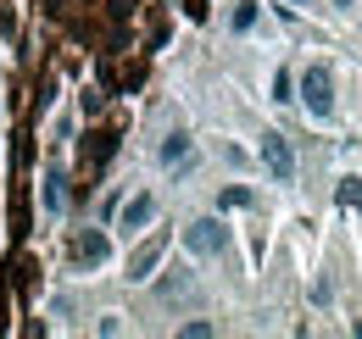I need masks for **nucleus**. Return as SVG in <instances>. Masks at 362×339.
Segmentation results:
<instances>
[{"mask_svg": "<svg viewBox=\"0 0 362 339\" xmlns=\"http://www.w3.org/2000/svg\"><path fill=\"white\" fill-rule=\"evenodd\" d=\"M156 295H162V300H184V295H189V273H173V278H162V284H156Z\"/></svg>", "mask_w": 362, "mask_h": 339, "instance_id": "9", "label": "nucleus"}, {"mask_svg": "<svg viewBox=\"0 0 362 339\" xmlns=\"http://www.w3.org/2000/svg\"><path fill=\"white\" fill-rule=\"evenodd\" d=\"M262 162H268L273 184H296V150L284 133H262Z\"/></svg>", "mask_w": 362, "mask_h": 339, "instance_id": "4", "label": "nucleus"}, {"mask_svg": "<svg viewBox=\"0 0 362 339\" xmlns=\"http://www.w3.org/2000/svg\"><path fill=\"white\" fill-rule=\"evenodd\" d=\"M184 245L195 256H223L228 251V228L218 222V217H195L189 228H184Z\"/></svg>", "mask_w": 362, "mask_h": 339, "instance_id": "3", "label": "nucleus"}, {"mask_svg": "<svg viewBox=\"0 0 362 339\" xmlns=\"http://www.w3.org/2000/svg\"><path fill=\"white\" fill-rule=\"evenodd\" d=\"M257 17H262V11H257V0H240V6L228 11V28H234V34H251V28H257Z\"/></svg>", "mask_w": 362, "mask_h": 339, "instance_id": "8", "label": "nucleus"}, {"mask_svg": "<svg viewBox=\"0 0 362 339\" xmlns=\"http://www.w3.org/2000/svg\"><path fill=\"white\" fill-rule=\"evenodd\" d=\"M162 245H168L162 234H156V239H145V245L129 256V273H123V278H129V284H145V278H151V267L162 261Z\"/></svg>", "mask_w": 362, "mask_h": 339, "instance_id": "6", "label": "nucleus"}, {"mask_svg": "<svg viewBox=\"0 0 362 339\" xmlns=\"http://www.w3.org/2000/svg\"><path fill=\"white\" fill-rule=\"evenodd\" d=\"M117 206H123V195H106V201H100V222H112V217H117Z\"/></svg>", "mask_w": 362, "mask_h": 339, "instance_id": "14", "label": "nucleus"}, {"mask_svg": "<svg viewBox=\"0 0 362 339\" xmlns=\"http://www.w3.org/2000/svg\"><path fill=\"white\" fill-rule=\"evenodd\" d=\"M340 206L362 212V178H340Z\"/></svg>", "mask_w": 362, "mask_h": 339, "instance_id": "10", "label": "nucleus"}, {"mask_svg": "<svg viewBox=\"0 0 362 339\" xmlns=\"http://www.w3.org/2000/svg\"><path fill=\"white\" fill-rule=\"evenodd\" d=\"M151 217H156V195L139 189V195H129V201L117 206V228H123V234H139V228H151Z\"/></svg>", "mask_w": 362, "mask_h": 339, "instance_id": "5", "label": "nucleus"}, {"mask_svg": "<svg viewBox=\"0 0 362 339\" xmlns=\"http://www.w3.org/2000/svg\"><path fill=\"white\" fill-rule=\"evenodd\" d=\"M223 206H228V212H240V206H251V189H245V184H234V189H223Z\"/></svg>", "mask_w": 362, "mask_h": 339, "instance_id": "11", "label": "nucleus"}, {"mask_svg": "<svg viewBox=\"0 0 362 339\" xmlns=\"http://www.w3.org/2000/svg\"><path fill=\"white\" fill-rule=\"evenodd\" d=\"M334 6H340V11H351V6H357V0H334Z\"/></svg>", "mask_w": 362, "mask_h": 339, "instance_id": "15", "label": "nucleus"}, {"mask_svg": "<svg viewBox=\"0 0 362 339\" xmlns=\"http://www.w3.org/2000/svg\"><path fill=\"white\" fill-rule=\"evenodd\" d=\"M189 150H195V139H189V133H168V139L156 145V162H162L168 172H179L184 162H189Z\"/></svg>", "mask_w": 362, "mask_h": 339, "instance_id": "7", "label": "nucleus"}, {"mask_svg": "<svg viewBox=\"0 0 362 339\" xmlns=\"http://www.w3.org/2000/svg\"><path fill=\"white\" fill-rule=\"evenodd\" d=\"M100 261H112V234H106V228H78V234H67V267H73V273H90Z\"/></svg>", "mask_w": 362, "mask_h": 339, "instance_id": "1", "label": "nucleus"}, {"mask_svg": "<svg viewBox=\"0 0 362 339\" xmlns=\"http://www.w3.org/2000/svg\"><path fill=\"white\" fill-rule=\"evenodd\" d=\"M179 339H212V323L195 317V323H184V328H179Z\"/></svg>", "mask_w": 362, "mask_h": 339, "instance_id": "12", "label": "nucleus"}, {"mask_svg": "<svg viewBox=\"0 0 362 339\" xmlns=\"http://www.w3.org/2000/svg\"><path fill=\"white\" fill-rule=\"evenodd\" d=\"M301 100H307V112H313L317 123L334 117V73H329L323 61H313V67L301 73Z\"/></svg>", "mask_w": 362, "mask_h": 339, "instance_id": "2", "label": "nucleus"}, {"mask_svg": "<svg viewBox=\"0 0 362 339\" xmlns=\"http://www.w3.org/2000/svg\"><path fill=\"white\" fill-rule=\"evenodd\" d=\"M290 6H313V0H290Z\"/></svg>", "mask_w": 362, "mask_h": 339, "instance_id": "16", "label": "nucleus"}, {"mask_svg": "<svg viewBox=\"0 0 362 339\" xmlns=\"http://www.w3.org/2000/svg\"><path fill=\"white\" fill-rule=\"evenodd\" d=\"M290 73H279V78H273V100H279V106H290V100H296V95H290Z\"/></svg>", "mask_w": 362, "mask_h": 339, "instance_id": "13", "label": "nucleus"}]
</instances>
